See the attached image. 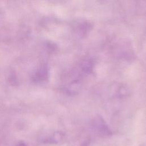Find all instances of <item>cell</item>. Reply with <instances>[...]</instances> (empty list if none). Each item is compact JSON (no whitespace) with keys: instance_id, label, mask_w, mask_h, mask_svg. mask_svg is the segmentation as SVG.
<instances>
[{"instance_id":"cell-2","label":"cell","mask_w":146,"mask_h":146,"mask_svg":"<svg viewBox=\"0 0 146 146\" xmlns=\"http://www.w3.org/2000/svg\"><path fill=\"white\" fill-rule=\"evenodd\" d=\"M93 61L91 59L87 58L83 60L80 64L82 72L85 74H88L91 72L93 69Z\"/></svg>"},{"instance_id":"cell-1","label":"cell","mask_w":146,"mask_h":146,"mask_svg":"<svg viewBox=\"0 0 146 146\" xmlns=\"http://www.w3.org/2000/svg\"><path fill=\"white\" fill-rule=\"evenodd\" d=\"M93 127L96 132L102 136L107 137L112 134V132L107 124L100 116H97L94 119L93 121Z\"/></svg>"},{"instance_id":"cell-3","label":"cell","mask_w":146,"mask_h":146,"mask_svg":"<svg viewBox=\"0 0 146 146\" xmlns=\"http://www.w3.org/2000/svg\"><path fill=\"white\" fill-rule=\"evenodd\" d=\"M80 83L79 80H74L71 82L66 88V90L70 94H76L80 89Z\"/></svg>"},{"instance_id":"cell-4","label":"cell","mask_w":146,"mask_h":146,"mask_svg":"<svg viewBox=\"0 0 146 146\" xmlns=\"http://www.w3.org/2000/svg\"><path fill=\"white\" fill-rule=\"evenodd\" d=\"M47 69L46 67H42L40 69L36 72L34 78L36 80H42V79H45L47 77Z\"/></svg>"},{"instance_id":"cell-5","label":"cell","mask_w":146,"mask_h":146,"mask_svg":"<svg viewBox=\"0 0 146 146\" xmlns=\"http://www.w3.org/2000/svg\"><path fill=\"white\" fill-rule=\"evenodd\" d=\"M16 146H27V145H26V143H25V142H23L22 141H19L17 144Z\"/></svg>"}]
</instances>
